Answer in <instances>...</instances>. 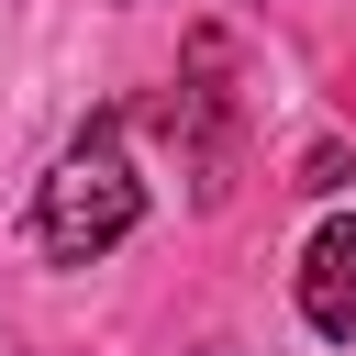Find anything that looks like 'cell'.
<instances>
[{"mask_svg": "<svg viewBox=\"0 0 356 356\" xmlns=\"http://www.w3.org/2000/svg\"><path fill=\"white\" fill-rule=\"evenodd\" d=\"M134 222H145V178H134V156H122V111H100V122L56 156V178L33 189V245H44L56 267H89V256H111Z\"/></svg>", "mask_w": 356, "mask_h": 356, "instance_id": "obj_1", "label": "cell"}, {"mask_svg": "<svg viewBox=\"0 0 356 356\" xmlns=\"http://www.w3.org/2000/svg\"><path fill=\"white\" fill-rule=\"evenodd\" d=\"M289 289H300V323H312L323 345H356V222H345V211L300 245V278H289Z\"/></svg>", "mask_w": 356, "mask_h": 356, "instance_id": "obj_2", "label": "cell"}]
</instances>
